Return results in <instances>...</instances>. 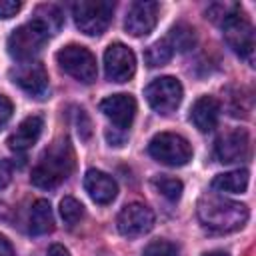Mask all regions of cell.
<instances>
[{"label":"cell","instance_id":"1","mask_svg":"<svg viewBox=\"0 0 256 256\" xmlns=\"http://www.w3.org/2000/svg\"><path fill=\"white\" fill-rule=\"evenodd\" d=\"M214 22L222 26V34L226 44L242 58L252 60L254 54V28L240 4H212L206 12Z\"/></svg>","mask_w":256,"mask_h":256},{"label":"cell","instance_id":"2","mask_svg":"<svg viewBox=\"0 0 256 256\" xmlns=\"http://www.w3.org/2000/svg\"><path fill=\"white\" fill-rule=\"evenodd\" d=\"M198 218L204 228L216 234L240 230L248 220V206L218 194H206L198 200Z\"/></svg>","mask_w":256,"mask_h":256},{"label":"cell","instance_id":"3","mask_svg":"<svg viewBox=\"0 0 256 256\" xmlns=\"http://www.w3.org/2000/svg\"><path fill=\"white\" fill-rule=\"evenodd\" d=\"M74 170V150L68 138H58L40 156L32 168V184L38 188H56Z\"/></svg>","mask_w":256,"mask_h":256},{"label":"cell","instance_id":"4","mask_svg":"<svg viewBox=\"0 0 256 256\" xmlns=\"http://www.w3.org/2000/svg\"><path fill=\"white\" fill-rule=\"evenodd\" d=\"M114 4L110 0H78L72 4L76 28L86 36H100L112 22Z\"/></svg>","mask_w":256,"mask_h":256},{"label":"cell","instance_id":"5","mask_svg":"<svg viewBox=\"0 0 256 256\" xmlns=\"http://www.w3.org/2000/svg\"><path fill=\"white\" fill-rule=\"evenodd\" d=\"M48 36H50V32L46 30V26L40 20L32 18L30 22L18 26L8 36V52L18 62L32 60L42 50V46L46 44Z\"/></svg>","mask_w":256,"mask_h":256},{"label":"cell","instance_id":"6","mask_svg":"<svg viewBox=\"0 0 256 256\" xmlns=\"http://www.w3.org/2000/svg\"><path fill=\"white\" fill-rule=\"evenodd\" d=\"M56 62L66 74H70L72 78H76L82 84H90L98 76L96 58L86 46L68 44V46L60 48L56 52Z\"/></svg>","mask_w":256,"mask_h":256},{"label":"cell","instance_id":"7","mask_svg":"<svg viewBox=\"0 0 256 256\" xmlns=\"http://www.w3.org/2000/svg\"><path fill=\"white\" fill-rule=\"evenodd\" d=\"M150 156L166 166H184L192 158V146L190 142L174 132H160L156 134L148 144Z\"/></svg>","mask_w":256,"mask_h":256},{"label":"cell","instance_id":"8","mask_svg":"<svg viewBox=\"0 0 256 256\" xmlns=\"http://www.w3.org/2000/svg\"><path fill=\"white\" fill-rule=\"evenodd\" d=\"M182 84L174 76H160L144 88V96L152 110L158 114L174 112L182 102Z\"/></svg>","mask_w":256,"mask_h":256},{"label":"cell","instance_id":"9","mask_svg":"<svg viewBox=\"0 0 256 256\" xmlns=\"http://www.w3.org/2000/svg\"><path fill=\"white\" fill-rule=\"evenodd\" d=\"M154 226V214L152 210L142 202H130L126 204L116 218V228L126 238H136L146 232H150Z\"/></svg>","mask_w":256,"mask_h":256},{"label":"cell","instance_id":"10","mask_svg":"<svg viewBox=\"0 0 256 256\" xmlns=\"http://www.w3.org/2000/svg\"><path fill=\"white\" fill-rule=\"evenodd\" d=\"M104 72L112 82H128L136 72L134 52L122 42L110 44L104 52Z\"/></svg>","mask_w":256,"mask_h":256},{"label":"cell","instance_id":"11","mask_svg":"<svg viewBox=\"0 0 256 256\" xmlns=\"http://www.w3.org/2000/svg\"><path fill=\"white\" fill-rule=\"evenodd\" d=\"M10 78L14 84H18L24 92L32 96H44L48 90V74H46L44 64L38 60L18 62L10 70Z\"/></svg>","mask_w":256,"mask_h":256},{"label":"cell","instance_id":"12","mask_svg":"<svg viewBox=\"0 0 256 256\" xmlns=\"http://www.w3.org/2000/svg\"><path fill=\"white\" fill-rule=\"evenodd\" d=\"M158 12H160V4L152 2V0H138L132 2L124 20V28L128 34L140 38L146 36L154 30L156 22H158Z\"/></svg>","mask_w":256,"mask_h":256},{"label":"cell","instance_id":"13","mask_svg":"<svg viewBox=\"0 0 256 256\" xmlns=\"http://www.w3.org/2000/svg\"><path fill=\"white\" fill-rule=\"evenodd\" d=\"M248 152H250V138L248 132L242 128L228 130L216 138V156L224 164L240 162L248 156Z\"/></svg>","mask_w":256,"mask_h":256},{"label":"cell","instance_id":"14","mask_svg":"<svg viewBox=\"0 0 256 256\" xmlns=\"http://www.w3.org/2000/svg\"><path fill=\"white\" fill-rule=\"evenodd\" d=\"M100 110L118 130H128L136 116V100L130 94H112L100 102Z\"/></svg>","mask_w":256,"mask_h":256},{"label":"cell","instance_id":"15","mask_svg":"<svg viewBox=\"0 0 256 256\" xmlns=\"http://www.w3.org/2000/svg\"><path fill=\"white\" fill-rule=\"evenodd\" d=\"M84 188L96 204H110L118 194V186L114 178L96 168H90L84 174Z\"/></svg>","mask_w":256,"mask_h":256},{"label":"cell","instance_id":"16","mask_svg":"<svg viewBox=\"0 0 256 256\" xmlns=\"http://www.w3.org/2000/svg\"><path fill=\"white\" fill-rule=\"evenodd\" d=\"M42 128H44V122H42L40 116H28V118H24L18 124V128L8 136V146L14 152H26V150H30L38 142V138L42 134Z\"/></svg>","mask_w":256,"mask_h":256},{"label":"cell","instance_id":"17","mask_svg":"<svg viewBox=\"0 0 256 256\" xmlns=\"http://www.w3.org/2000/svg\"><path fill=\"white\" fill-rule=\"evenodd\" d=\"M220 118V104L214 96H200L190 110V122L200 132H210L216 128Z\"/></svg>","mask_w":256,"mask_h":256},{"label":"cell","instance_id":"18","mask_svg":"<svg viewBox=\"0 0 256 256\" xmlns=\"http://www.w3.org/2000/svg\"><path fill=\"white\" fill-rule=\"evenodd\" d=\"M28 228L32 234L42 236L54 230V214L50 208L48 200H36L30 208V218H28Z\"/></svg>","mask_w":256,"mask_h":256},{"label":"cell","instance_id":"19","mask_svg":"<svg viewBox=\"0 0 256 256\" xmlns=\"http://www.w3.org/2000/svg\"><path fill=\"white\" fill-rule=\"evenodd\" d=\"M212 188L218 192L240 194L248 188V172L246 170H230V172L218 174L212 180Z\"/></svg>","mask_w":256,"mask_h":256},{"label":"cell","instance_id":"20","mask_svg":"<svg viewBox=\"0 0 256 256\" xmlns=\"http://www.w3.org/2000/svg\"><path fill=\"white\" fill-rule=\"evenodd\" d=\"M174 56V48L170 46L168 38H162V40H156L154 44H150L144 52V60L150 68H158V66H164L170 62V58Z\"/></svg>","mask_w":256,"mask_h":256},{"label":"cell","instance_id":"21","mask_svg":"<svg viewBox=\"0 0 256 256\" xmlns=\"http://www.w3.org/2000/svg\"><path fill=\"white\" fill-rule=\"evenodd\" d=\"M166 38H168L170 46L174 48V52L176 50L178 52H188L196 44V34H194V30L188 24H176V26H172V30H170V34Z\"/></svg>","mask_w":256,"mask_h":256},{"label":"cell","instance_id":"22","mask_svg":"<svg viewBox=\"0 0 256 256\" xmlns=\"http://www.w3.org/2000/svg\"><path fill=\"white\" fill-rule=\"evenodd\" d=\"M34 18L40 20V22L46 26V30L50 32V36L56 34V32L60 30L62 22H64L60 8L54 6V4H40V6L36 8V12H34Z\"/></svg>","mask_w":256,"mask_h":256},{"label":"cell","instance_id":"23","mask_svg":"<svg viewBox=\"0 0 256 256\" xmlns=\"http://www.w3.org/2000/svg\"><path fill=\"white\" fill-rule=\"evenodd\" d=\"M152 184L156 186V190L162 196H166L172 202H176L182 196V182L178 178H172V176H154L152 178Z\"/></svg>","mask_w":256,"mask_h":256},{"label":"cell","instance_id":"24","mask_svg":"<svg viewBox=\"0 0 256 256\" xmlns=\"http://www.w3.org/2000/svg\"><path fill=\"white\" fill-rule=\"evenodd\" d=\"M60 216L64 220V224L68 226H74L76 222H80V218L84 216V206L72 198V196H64L62 202H60Z\"/></svg>","mask_w":256,"mask_h":256},{"label":"cell","instance_id":"25","mask_svg":"<svg viewBox=\"0 0 256 256\" xmlns=\"http://www.w3.org/2000/svg\"><path fill=\"white\" fill-rule=\"evenodd\" d=\"M142 256H178V246L168 240H152L144 248Z\"/></svg>","mask_w":256,"mask_h":256},{"label":"cell","instance_id":"26","mask_svg":"<svg viewBox=\"0 0 256 256\" xmlns=\"http://www.w3.org/2000/svg\"><path fill=\"white\" fill-rule=\"evenodd\" d=\"M12 112H14L12 102H10L6 96H2V94H0V130L8 124V120L12 118Z\"/></svg>","mask_w":256,"mask_h":256},{"label":"cell","instance_id":"27","mask_svg":"<svg viewBox=\"0 0 256 256\" xmlns=\"http://www.w3.org/2000/svg\"><path fill=\"white\" fill-rule=\"evenodd\" d=\"M20 2L18 0H0V18H12L16 16V12L20 10Z\"/></svg>","mask_w":256,"mask_h":256},{"label":"cell","instance_id":"28","mask_svg":"<svg viewBox=\"0 0 256 256\" xmlns=\"http://www.w3.org/2000/svg\"><path fill=\"white\" fill-rule=\"evenodd\" d=\"M12 180V166L8 160L0 158V188H6Z\"/></svg>","mask_w":256,"mask_h":256},{"label":"cell","instance_id":"29","mask_svg":"<svg viewBox=\"0 0 256 256\" xmlns=\"http://www.w3.org/2000/svg\"><path fill=\"white\" fill-rule=\"evenodd\" d=\"M0 256H16L12 244H10V242L6 240V236H2V234H0Z\"/></svg>","mask_w":256,"mask_h":256},{"label":"cell","instance_id":"30","mask_svg":"<svg viewBox=\"0 0 256 256\" xmlns=\"http://www.w3.org/2000/svg\"><path fill=\"white\" fill-rule=\"evenodd\" d=\"M48 256H70L68 248H64L62 244H52L48 248Z\"/></svg>","mask_w":256,"mask_h":256},{"label":"cell","instance_id":"31","mask_svg":"<svg viewBox=\"0 0 256 256\" xmlns=\"http://www.w3.org/2000/svg\"><path fill=\"white\" fill-rule=\"evenodd\" d=\"M204 256H228L226 252H222V250H212V252H206Z\"/></svg>","mask_w":256,"mask_h":256}]
</instances>
